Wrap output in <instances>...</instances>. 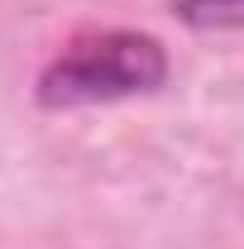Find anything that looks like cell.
Returning <instances> with one entry per match:
<instances>
[{
    "mask_svg": "<svg viewBox=\"0 0 244 249\" xmlns=\"http://www.w3.org/2000/svg\"><path fill=\"white\" fill-rule=\"evenodd\" d=\"M168 82V48L153 34L110 29L77 38L38 72L34 101L43 110H77V106H105L124 96H149Z\"/></svg>",
    "mask_w": 244,
    "mask_h": 249,
    "instance_id": "obj_1",
    "label": "cell"
},
{
    "mask_svg": "<svg viewBox=\"0 0 244 249\" xmlns=\"http://www.w3.org/2000/svg\"><path fill=\"white\" fill-rule=\"evenodd\" d=\"M173 15L192 29H244V0H173Z\"/></svg>",
    "mask_w": 244,
    "mask_h": 249,
    "instance_id": "obj_2",
    "label": "cell"
}]
</instances>
